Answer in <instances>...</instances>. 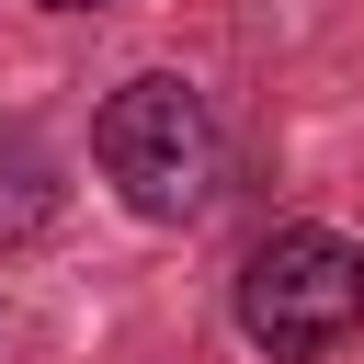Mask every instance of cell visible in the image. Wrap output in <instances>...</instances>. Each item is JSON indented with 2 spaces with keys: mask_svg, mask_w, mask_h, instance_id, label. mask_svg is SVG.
Masks as SVG:
<instances>
[{
  "mask_svg": "<svg viewBox=\"0 0 364 364\" xmlns=\"http://www.w3.org/2000/svg\"><path fill=\"white\" fill-rule=\"evenodd\" d=\"M46 11H102V0H46Z\"/></svg>",
  "mask_w": 364,
  "mask_h": 364,
  "instance_id": "3",
  "label": "cell"
},
{
  "mask_svg": "<svg viewBox=\"0 0 364 364\" xmlns=\"http://www.w3.org/2000/svg\"><path fill=\"white\" fill-rule=\"evenodd\" d=\"M91 159H102V182H114L148 228H182V216L216 193V114H205L193 80L148 68V80H125V91L102 102Z\"/></svg>",
  "mask_w": 364,
  "mask_h": 364,
  "instance_id": "1",
  "label": "cell"
},
{
  "mask_svg": "<svg viewBox=\"0 0 364 364\" xmlns=\"http://www.w3.org/2000/svg\"><path fill=\"white\" fill-rule=\"evenodd\" d=\"M364 318V250L341 228H273L250 262H239V330L273 353V364H318L341 353Z\"/></svg>",
  "mask_w": 364,
  "mask_h": 364,
  "instance_id": "2",
  "label": "cell"
}]
</instances>
